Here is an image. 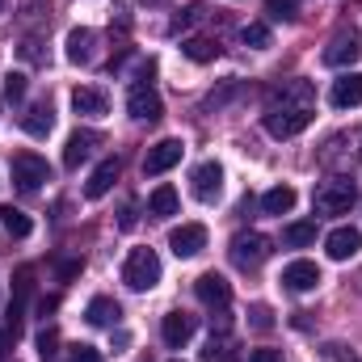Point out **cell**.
<instances>
[{
    "instance_id": "obj_1",
    "label": "cell",
    "mask_w": 362,
    "mask_h": 362,
    "mask_svg": "<svg viewBox=\"0 0 362 362\" xmlns=\"http://www.w3.org/2000/svg\"><path fill=\"white\" fill-rule=\"evenodd\" d=\"M228 253H232V266L236 270H262L274 257V240L262 236V232H236L232 245H228Z\"/></svg>"
},
{
    "instance_id": "obj_2",
    "label": "cell",
    "mask_w": 362,
    "mask_h": 362,
    "mask_svg": "<svg viewBox=\"0 0 362 362\" xmlns=\"http://www.w3.org/2000/svg\"><path fill=\"white\" fill-rule=\"evenodd\" d=\"M354 202H358V185L350 177H329L312 189V206L320 215H346Z\"/></svg>"
},
{
    "instance_id": "obj_3",
    "label": "cell",
    "mask_w": 362,
    "mask_h": 362,
    "mask_svg": "<svg viewBox=\"0 0 362 362\" xmlns=\"http://www.w3.org/2000/svg\"><path fill=\"white\" fill-rule=\"evenodd\" d=\"M122 282L131 291H152L160 282V257H156V249H131L127 262H122Z\"/></svg>"
},
{
    "instance_id": "obj_4",
    "label": "cell",
    "mask_w": 362,
    "mask_h": 362,
    "mask_svg": "<svg viewBox=\"0 0 362 362\" xmlns=\"http://www.w3.org/2000/svg\"><path fill=\"white\" fill-rule=\"evenodd\" d=\"M308 127H312V105H270L266 110V131L274 139H295Z\"/></svg>"
},
{
    "instance_id": "obj_5",
    "label": "cell",
    "mask_w": 362,
    "mask_h": 362,
    "mask_svg": "<svg viewBox=\"0 0 362 362\" xmlns=\"http://www.w3.org/2000/svg\"><path fill=\"white\" fill-rule=\"evenodd\" d=\"M42 181H51V165H47L38 152H17V156H13V185H17L21 194L42 189Z\"/></svg>"
},
{
    "instance_id": "obj_6",
    "label": "cell",
    "mask_w": 362,
    "mask_h": 362,
    "mask_svg": "<svg viewBox=\"0 0 362 362\" xmlns=\"http://www.w3.org/2000/svg\"><path fill=\"white\" fill-rule=\"evenodd\" d=\"M127 114H131L135 122H160V114H165L160 93L152 89L148 81H135V85L127 89Z\"/></svg>"
},
{
    "instance_id": "obj_7",
    "label": "cell",
    "mask_w": 362,
    "mask_h": 362,
    "mask_svg": "<svg viewBox=\"0 0 362 362\" xmlns=\"http://www.w3.org/2000/svg\"><path fill=\"white\" fill-rule=\"evenodd\" d=\"M181 156H185V144H181V139H160V144H152L148 156H144V177L169 173L173 165H181Z\"/></svg>"
},
{
    "instance_id": "obj_8",
    "label": "cell",
    "mask_w": 362,
    "mask_h": 362,
    "mask_svg": "<svg viewBox=\"0 0 362 362\" xmlns=\"http://www.w3.org/2000/svg\"><path fill=\"white\" fill-rule=\"evenodd\" d=\"M194 295H198L211 312H219V316H223V312H228V303H232V282H228L223 274L211 270V274H202V278L194 282Z\"/></svg>"
},
{
    "instance_id": "obj_9",
    "label": "cell",
    "mask_w": 362,
    "mask_h": 362,
    "mask_svg": "<svg viewBox=\"0 0 362 362\" xmlns=\"http://www.w3.org/2000/svg\"><path fill=\"white\" fill-rule=\"evenodd\" d=\"M329 68H346V64H354V59H362V34L358 30H341L329 47H325V55H320Z\"/></svg>"
},
{
    "instance_id": "obj_10",
    "label": "cell",
    "mask_w": 362,
    "mask_h": 362,
    "mask_svg": "<svg viewBox=\"0 0 362 362\" xmlns=\"http://www.w3.org/2000/svg\"><path fill=\"white\" fill-rule=\"evenodd\" d=\"M189 189H194L198 202H215V198L223 194V169H219L215 160H202V165L189 173Z\"/></svg>"
},
{
    "instance_id": "obj_11",
    "label": "cell",
    "mask_w": 362,
    "mask_h": 362,
    "mask_svg": "<svg viewBox=\"0 0 362 362\" xmlns=\"http://www.w3.org/2000/svg\"><path fill=\"white\" fill-rule=\"evenodd\" d=\"M169 249L177 257H198L206 249V228L202 223H181V228H173L169 232Z\"/></svg>"
},
{
    "instance_id": "obj_12",
    "label": "cell",
    "mask_w": 362,
    "mask_h": 362,
    "mask_svg": "<svg viewBox=\"0 0 362 362\" xmlns=\"http://www.w3.org/2000/svg\"><path fill=\"white\" fill-rule=\"evenodd\" d=\"M282 286L286 291H295V295H303V291H316L320 286V266L316 262H291L286 270H282Z\"/></svg>"
},
{
    "instance_id": "obj_13",
    "label": "cell",
    "mask_w": 362,
    "mask_h": 362,
    "mask_svg": "<svg viewBox=\"0 0 362 362\" xmlns=\"http://www.w3.org/2000/svg\"><path fill=\"white\" fill-rule=\"evenodd\" d=\"M358 249H362V232L358 228H333V232L325 236V253H329L333 262H350Z\"/></svg>"
},
{
    "instance_id": "obj_14",
    "label": "cell",
    "mask_w": 362,
    "mask_h": 362,
    "mask_svg": "<svg viewBox=\"0 0 362 362\" xmlns=\"http://www.w3.org/2000/svg\"><path fill=\"white\" fill-rule=\"evenodd\" d=\"M93 148H101V135H97V131H76V135H68V144H64V169H81L93 156Z\"/></svg>"
},
{
    "instance_id": "obj_15",
    "label": "cell",
    "mask_w": 362,
    "mask_h": 362,
    "mask_svg": "<svg viewBox=\"0 0 362 362\" xmlns=\"http://www.w3.org/2000/svg\"><path fill=\"white\" fill-rule=\"evenodd\" d=\"M329 101H333V110H354V105H362V72L337 76L333 89H329Z\"/></svg>"
},
{
    "instance_id": "obj_16",
    "label": "cell",
    "mask_w": 362,
    "mask_h": 362,
    "mask_svg": "<svg viewBox=\"0 0 362 362\" xmlns=\"http://www.w3.org/2000/svg\"><path fill=\"white\" fill-rule=\"evenodd\" d=\"M118 173H122V160H118V156H105V160H101V165L89 173V181H85V194H89V198H105V194L114 189Z\"/></svg>"
},
{
    "instance_id": "obj_17",
    "label": "cell",
    "mask_w": 362,
    "mask_h": 362,
    "mask_svg": "<svg viewBox=\"0 0 362 362\" xmlns=\"http://www.w3.org/2000/svg\"><path fill=\"white\" fill-rule=\"evenodd\" d=\"M194 316L189 312H169L165 320H160V337H165V346H173V350H181L189 337H194Z\"/></svg>"
},
{
    "instance_id": "obj_18",
    "label": "cell",
    "mask_w": 362,
    "mask_h": 362,
    "mask_svg": "<svg viewBox=\"0 0 362 362\" xmlns=\"http://www.w3.org/2000/svg\"><path fill=\"white\" fill-rule=\"evenodd\" d=\"M51 127H55V110H51V101H38V105H30V110L21 114V131L34 135V139H47Z\"/></svg>"
},
{
    "instance_id": "obj_19",
    "label": "cell",
    "mask_w": 362,
    "mask_h": 362,
    "mask_svg": "<svg viewBox=\"0 0 362 362\" xmlns=\"http://www.w3.org/2000/svg\"><path fill=\"white\" fill-rule=\"evenodd\" d=\"M202 362H240V341L232 333H211V341L202 350Z\"/></svg>"
},
{
    "instance_id": "obj_20",
    "label": "cell",
    "mask_w": 362,
    "mask_h": 362,
    "mask_svg": "<svg viewBox=\"0 0 362 362\" xmlns=\"http://www.w3.org/2000/svg\"><path fill=\"white\" fill-rule=\"evenodd\" d=\"M118 303L114 299H105V295H93L89 308H85V320H89L93 329H110V325H118Z\"/></svg>"
},
{
    "instance_id": "obj_21",
    "label": "cell",
    "mask_w": 362,
    "mask_h": 362,
    "mask_svg": "<svg viewBox=\"0 0 362 362\" xmlns=\"http://www.w3.org/2000/svg\"><path fill=\"white\" fill-rule=\"evenodd\" d=\"M72 110H76V114H89V118H101V114L110 110V101H105V93L101 89L81 85V89L72 93Z\"/></svg>"
},
{
    "instance_id": "obj_22",
    "label": "cell",
    "mask_w": 362,
    "mask_h": 362,
    "mask_svg": "<svg viewBox=\"0 0 362 362\" xmlns=\"http://www.w3.org/2000/svg\"><path fill=\"white\" fill-rule=\"evenodd\" d=\"M93 47H97V34H93L89 25H81V30L68 34V59L72 64H93Z\"/></svg>"
},
{
    "instance_id": "obj_23",
    "label": "cell",
    "mask_w": 362,
    "mask_h": 362,
    "mask_svg": "<svg viewBox=\"0 0 362 362\" xmlns=\"http://www.w3.org/2000/svg\"><path fill=\"white\" fill-rule=\"evenodd\" d=\"M181 55H185V59H194V64H211V59L219 55V42H215V38H206V34H189V38L181 42Z\"/></svg>"
},
{
    "instance_id": "obj_24",
    "label": "cell",
    "mask_w": 362,
    "mask_h": 362,
    "mask_svg": "<svg viewBox=\"0 0 362 362\" xmlns=\"http://www.w3.org/2000/svg\"><path fill=\"white\" fill-rule=\"evenodd\" d=\"M181 198L173 185H156L152 189V198H148V215H156V219H169V215H177Z\"/></svg>"
},
{
    "instance_id": "obj_25",
    "label": "cell",
    "mask_w": 362,
    "mask_h": 362,
    "mask_svg": "<svg viewBox=\"0 0 362 362\" xmlns=\"http://www.w3.org/2000/svg\"><path fill=\"white\" fill-rule=\"evenodd\" d=\"M295 198H299V194H295L291 185H274V189L262 194V211H266V215H291Z\"/></svg>"
},
{
    "instance_id": "obj_26",
    "label": "cell",
    "mask_w": 362,
    "mask_h": 362,
    "mask_svg": "<svg viewBox=\"0 0 362 362\" xmlns=\"http://www.w3.org/2000/svg\"><path fill=\"white\" fill-rule=\"evenodd\" d=\"M312 85L308 81H291V85H282V89L270 97V105H312Z\"/></svg>"
},
{
    "instance_id": "obj_27",
    "label": "cell",
    "mask_w": 362,
    "mask_h": 362,
    "mask_svg": "<svg viewBox=\"0 0 362 362\" xmlns=\"http://www.w3.org/2000/svg\"><path fill=\"white\" fill-rule=\"evenodd\" d=\"M312 240H316V219H299V223L282 228V245H291V249H303Z\"/></svg>"
},
{
    "instance_id": "obj_28",
    "label": "cell",
    "mask_w": 362,
    "mask_h": 362,
    "mask_svg": "<svg viewBox=\"0 0 362 362\" xmlns=\"http://www.w3.org/2000/svg\"><path fill=\"white\" fill-rule=\"evenodd\" d=\"M0 228H4L8 236H30V232H34V219H30L25 211H17V206H0Z\"/></svg>"
},
{
    "instance_id": "obj_29",
    "label": "cell",
    "mask_w": 362,
    "mask_h": 362,
    "mask_svg": "<svg viewBox=\"0 0 362 362\" xmlns=\"http://www.w3.org/2000/svg\"><path fill=\"white\" fill-rule=\"evenodd\" d=\"M240 42L245 47H253V51H266L274 38H270V25H262V21H249L245 30H240Z\"/></svg>"
},
{
    "instance_id": "obj_30",
    "label": "cell",
    "mask_w": 362,
    "mask_h": 362,
    "mask_svg": "<svg viewBox=\"0 0 362 362\" xmlns=\"http://www.w3.org/2000/svg\"><path fill=\"white\" fill-rule=\"evenodd\" d=\"M266 13H270L274 21H295V17H299L295 0H266Z\"/></svg>"
},
{
    "instance_id": "obj_31",
    "label": "cell",
    "mask_w": 362,
    "mask_h": 362,
    "mask_svg": "<svg viewBox=\"0 0 362 362\" xmlns=\"http://www.w3.org/2000/svg\"><path fill=\"white\" fill-rule=\"evenodd\" d=\"M21 97H25V76H21V72H8V76H4V101L17 105Z\"/></svg>"
},
{
    "instance_id": "obj_32",
    "label": "cell",
    "mask_w": 362,
    "mask_h": 362,
    "mask_svg": "<svg viewBox=\"0 0 362 362\" xmlns=\"http://www.w3.org/2000/svg\"><path fill=\"white\" fill-rule=\"evenodd\" d=\"M55 354H59V333H55V329H42V333H38V358H55Z\"/></svg>"
},
{
    "instance_id": "obj_33",
    "label": "cell",
    "mask_w": 362,
    "mask_h": 362,
    "mask_svg": "<svg viewBox=\"0 0 362 362\" xmlns=\"http://www.w3.org/2000/svg\"><path fill=\"white\" fill-rule=\"evenodd\" d=\"M206 13H211L206 4H185V8H181V17H177V25H181V30H185V25H198Z\"/></svg>"
},
{
    "instance_id": "obj_34",
    "label": "cell",
    "mask_w": 362,
    "mask_h": 362,
    "mask_svg": "<svg viewBox=\"0 0 362 362\" xmlns=\"http://www.w3.org/2000/svg\"><path fill=\"white\" fill-rule=\"evenodd\" d=\"M249 316H253V329H262V333H266V329H274V312L266 308V303H257Z\"/></svg>"
},
{
    "instance_id": "obj_35",
    "label": "cell",
    "mask_w": 362,
    "mask_h": 362,
    "mask_svg": "<svg viewBox=\"0 0 362 362\" xmlns=\"http://www.w3.org/2000/svg\"><path fill=\"white\" fill-rule=\"evenodd\" d=\"M68 362H101V350H97V346H76Z\"/></svg>"
},
{
    "instance_id": "obj_36",
    "label": "cell",
    "mask_w": 362,
    "mask_h": 362,
    "mask_svg": "<svg viewBox=\"0 0 362 362\" xmlns=\"http://www.w3.org/2000/svg\"><path fill=\"white\" fill-rule=\"evenodd\" d=\"M13 346H17V333L13 329H0V362L13 354Z\"/></svg>"
},
{
    "instance_id": "obj_37",
    "label": "cell",
    "mask_w": 362,
    "mask_h": 362,
    "mask_svg": "<svg viewBox=\"0 0 362 362\" xmlns=\"http://www.w3.org/2000/svg\"><path fill=\"white\" fill-rule=\"evenodd\" d=\"M249 362H282L278 350H249Z\"/></svg>"
},
{
    "instance_id": "obj_38",
    "label": "cell",
    "mask_w": 362,
    "mask_h": 362,
    "mask_svg": "<svg viewBox=\"0 0 362 362\" xmlns=\"http://www.w3.org/2000/svg\"><path fill=\"white\" fill-rule=\"evenodd\" d=\"M81 266H85V262H55L59 278H76V274H81Z\"/></svg>"
},
{
    "instance_id": "obj_39",
    "label": "cell",
    "mask_w": 362,
    "mask_h": 362,
    "mask_svg": "<svg viewBox=\"0 0 362 362\" xmlns=\"http://www.w3.org/2000/svg\"><path fill=\"white\" fill-rule=\"evenodd\" d=\"M329 358H337V362H354V350L346 354V346H329Z\"/></svg>"
},
{
    "instance_id": "obj_40",
    "label": "cell",
    "mask_w": 362,
    "mask_h": 362,
    "mask_svg": "<svg viewBox=\"0 0 362 362\" xmlns=\"http://www.w3.org/2000/svg\"><path fill=\"white\" fill-rule=\"evenodd\" d=\"M148 4H160V0H148Z\"/></svg>"
},
{
    "instance_id": "obj_41",
    "label": "cell",
    "mask_w": 362,
    "mask_h": 362,
    "mask_svg": "<svg viewBox=\"0 0 362 362\" xmlns=\"http://www.w3.org/2000/svg\"><path fill=\"white\" fill-rule=\"evenodd\" d=\"M0 8H4V0H0Z\"/></svg>"
}]
</instances>
